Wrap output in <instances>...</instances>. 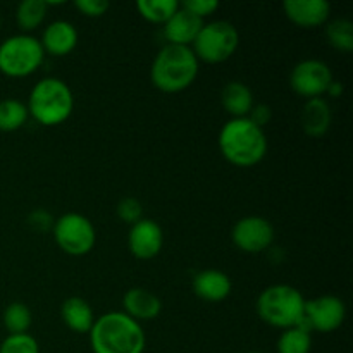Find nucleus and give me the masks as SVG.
Here are the masks:
<instances>
[{
    "instance_id": "nucleus-1",
    "label": "nucleus",
    "mask_w": 353,
    "mask_h": 353,
    "mask_svg": "<svg viewBox=\"0 0 353 353\" xmlns=\"http://www.w3.org/2000/svg\"><path fill=\"white\" fill-rule=\"evenodd\" d=\"M93 353H143L147 336L140 323L124 312H107L90 330Z\"/></svg>"
},
{
    "instance_id": "nucleus-2",
    "label": "nucleus",
    "mask_w": 353,
    "mask_h": 353,
    "mask_svg": "<svg viewBox=\"0 0 353 353\" xmlns=\"http://www.w3.org/2000/svg\"><path fill=\"white\" fill-rule=\"evenodd\" d=\"M219 150L230 164L254 168L268 154V137L248 117L231 119L219 133Z\"/></svg>"
},
{
    "instance_id": "nucleus-3",
    "label": "nucleus",
    "mask_w": 353,
    "mask_h": 353,
    "mask_svg": "<svg viewBox=\"0 0 353 353\" xmlns=\"http://www.w3.org/2000/svg\"><path fill=\"white\" fill-rule=\"evenodd\" d=\"M199 64L192 47L168 43L155 55L150 71L152 83L164 93L183 92L199 76Z\"/></svg>"
},
{
    "instance_id": "nucleus-4",
    "label": "nucleus",
    "mask_w": 353,
    "mask_h": 353,
    "mask_svg": "<svg viewBox=\"0 0 353 353\" xmlns=\"http://www.w3.org/2000/svg\"><path fill=\"white\" fill-rule=\"evenodd\" d=\"M26 107L28 114L41 126H59L72 114L74 97L65 81L43 78L31 90Z\"/></svg>"
},
{
    "instance_id": "nucleus-5",
    "label": "nucleus",
    "mask_w": 353,
    "mask_h": 353,
    "mask_svg": "<svg viewBox=\"0 0 353 353\" xmlns=\"http://www.w3.org/2000/svg\"><path fill=\"white\" fill-rule=\"evenodd\" d=\"M305 299L290 285L268 286L257 299V314L265 324L279 330L300 326L303 323Z\"/></svg>"
},
{
    "instance_id": "nucleus-6",
    "label": "nucleus",
    "mask_w": 353,
    "mask_h": 353,
    "mask_svg": "<svg viewBox=\"0 0 353 353\" xmlns=\"http://www.w3.org/2000/svg\"><path fill=\"white\" fill-rule=\"evenodd\" d=\"M45 52L31 34H14L0 43V72L9 78H26L41 65Z\"/></svg>"
},
{
    "instance_id": "nucleus-7",
    "label": "nucleus",
    "mask_w": 353,
    "mask_h": 353,
    "mask_svg": "<svg viewBox=\"0 0 353 353\" xmlns=\"http://www.w3.org/2000/svg\"><path fill=\"white\" fill-rule=\"evenodd\" d=\"M240 45L238 30L228 21H212L203 24L199 37L193 41V54L196 59L209 64H221L233 57Z\"/></svg>"
},
{
    "instance_id": "nucleus-8",
    "label": "nucleus",
    "mask_w": 353,
    "mask_h": 353,
    "mask_svg": "<svg viewBox=\"0 0 353 353\" xmlns=\"http://www.w3.org/2000/svg\"><path fill=\"white\" fill-rule=\"evenodd\" d=\"M52 231H54L55 243L68 255L81 257V255L92 252L95 247V228H93L92 221L83 214H64L57 221H54Z\"/></svg>"
},
{
    "instance_id": "nucleus-9",
    "label": "nucleus",
    "mask_w": 353,
    "mask_h": 353,
    "mask_svg": "<svg viewBox=\"0 0 353 353\" xmlns=\"http://www.w3.org/2000/svg\"><path fill=\"white\" fill-rule=\"evenodd\" d=\"M333 81L330 65L319 59L300 61L290 74V85L293 92L307 100L321 99Z\"/></svg>"
},
{
    "instance_id": "nucleus-10",
    "label": "nucleus",
    "mask_w": 353,
    "mask_h": 353,
    "mask_svg": "<svg viewBox=\"0 0 353 353\" xmlns=\"http://www.w3.org/2000/svg\"><path fill=\"white\" fill-rule=\"evenodd\" d=\"M347 317V307L343 300L334 295H323L314 300H305L303 323L309 331L333 333L340 330Z\"/></svg>"
},
{
    "instance_id": "nucleus-11",
    "label": "nucleus",
    "mask_w": 353,
    "mask_h": 353,
    "mask_svg": "<svg viewBox=\"0 0 353 353\" xmlns=\"http://www.w3.org/2000/svg\"><path fill=\"white\" fill-rule=\"evenodd\" d=\"M233 243L247 254H261L274 241V228L265 217L247 216L233 228Z\"/></svg>"
},
{
    "instance_id": "nucleus-12",
    "label": "nucleus",
    "mask_w": 353,
    "mask_h": 353,
    "mask_svg": "<svg viewBox=\"0 0 353 353\" xmlns=\"http://www.w3.org/2000/svg\"><path fill=\"white\" fill-rule=\"evenodd\" d=\"M164 245L162 228L152 219H141L130 228L128 233V248L140 261H150L157 257Z\"/></svg>"
},
{
    "instance_id": "nucleus-13",
    "label": "nucleus",
    "mask_w": 353,
    "mask_h": 353,
    "mask_svg": "<svg viewBox=\"0 0 353 353\" xmlns=\"http://www.w3.org/2000/svg\"><path fill=\"white\" fill-rule=\"evenodd\" d=\"M283 9L293 24L305 30L326 24L331 14V6L326 0H286Z\"/></svg>"
},
{
    "instance_id": "nucleus-14",
    "label": "nucleus",
    "mask_w": 353,
    "mask_h": 353,
    "mask_svg": "<svg viewBox=\"0 0 353 353\" xmlns=\"http://www.w3.org/2000/svg\"><path fill=\"white\" fill-rule=\"evenodd\" d=\"M203 26V19L193 16L192 12L179 9L172 14L171 19L164 24V37L169 45H181V47H190L193 45L195 38L199 37L200 30Z\"/></svg>"
},
{
    "instance_id": "nucleus-15",
    "label": "nucleus",
    "mask_w": 353,
    "mask_h": 353,
    "mask_svg": "<svg viewBox=\"0 0 353 353\" xmlns=\"http://www.w3.org/2000/svg\"><path fill=\"white\" fill-rule=\"evenodd\" d=\"M40 43L43 52L55 57H64L78 45V31L69 21H54L45 28Z\"/></svg>"
},
{
    "instance_id": "nucleus-16",
    "label": "nucleus",
    "mask_w": 353,
    "mask_h": 353,
    "mask_svg": "<svg viewBox=\"0 0 353 353\" xmlns=\"http://www.w3.org/2000/svg\"><path fill=\"white\" fill-rule=\"evenodd\" d=\"M231 279L226 272L217 269H205L193 278V292L205 302H223L231 293Z\"/></svg>"
},
{
    "instance_id": "nucleus-17",
    "label": "nucleus",
    "mask_w": 353,
    "mask_h": 353,
    "mask_svg": "<svg viewBox=\"0 0 353 353\" xmlns=\"http://www.w3.org/2000/svg\"><path fill=\"white\" fill-rule=\"evenodd\" d=\"M124 314L134 319L137 323L141 321H154L161 314L162 302L155 293L145 288L128 290L123 299Z\"/></svg>"
},
{
    "instance_id": "nucleus-18",
    "label": "nucleus",
    "mask_w": 353,
    "mask_h": 353,
    "mask_svg": "<svg viewBox=\"0 0 353 353\" xmlns=\"http://www.w3.org/2000/svg\"><path fill=\"white\" fill-rule=\"evenodd\" d=\"M333 121L331 107L326 100L310 99L303 105L302 114H300V123H302L303 131L312 138H321L327 133Z\"/></svg>"
},
{
    "instance_id": "nucleus-19",
    "label": "nucleus",
    "mask_w": 353,
    "mask_h": 353,
    "mask_svg": "<svg viewBox=\"0 0 353 353\" xmlns=\"http://www.w3.org/2000/svg\"><path fill=\"white\" fill-rule=\"evenodd\" d=\"M61 317L69 330L79 334L90 333L93 323H95L92 305L79 296H71L62 303Z\"/></svg>"
},
{
    "instance_id": "nucleus-20",
    "label": "nucleus",
    "mask_w": 353,
    "mask_h": 353,
    "mask_svg": "<svg viewBox=\"0 0 353 353\" xmlns=\"http://www.w3.org/2000/svg\"><path fill=\"white\" fill-rule=\"evenodd\" d=\"M221 103H223L224 110L230 116H233V119L247 117L250 114L252 107L255 105L254 93H252V90L245 83L231 81L223 88Z\"/></svg>"
},
{
    "instance_id": "nucleus-21",
    "label": "nucleus",
    "mask_w": 353,
    "mask_h": 353,
    "mask_svg": "<svg viewBox=\"0 0 353 353\" xmlns=\"http://www.w3.org/2000/svg\"><path fill=\"white\" fill-rule=\"evenodd\" d=\"M28 117V107L17 99H6L0 100V131H16L26 124Z\"/></svg>"
},
{
    "instance_id": "nucleus-22",
    "label": "nucleus",
    "mask_w": 353,
    "mask_h": 353,
    "mask_svg": "<svg viewBox=\"0 0 353 353\" xmlns=\"http://www.w3.org/2000/svg\"><path fill=\"white\" fill-rule=\"evenodd\" d=\"M278 353H310L312 336L305 326H295L285 330L278 340Z\"/></svg>"
},
{
    "instance_id": "nucleus-23",
    "label": "nucleus",
    "mask_w": 353,
    "mask_h": 353,
    "mask_svg": "<svg viewBox=\"0 0 353 353\" xmlns=\"http://www.w3.org/2000/svg\"><path fill=\"white\" fill-rule=\"evenodd\" d=\"M137 9L143 19L154 24H165L172 17V14L179 9V2L176 0H140L137 2Z\"/></svg>"
},
{
    "instance_id": "nucleus-24",
    "label": "nucleus",
    "mask_w": 353,
    "mask_h": 353,
    "mask_svg": "<svg viewBox=\"0 0 353 353\" xmlns=\"http://www.w3.org/2000/svg\"><path fill=\"white\" fill-rule=\"evenodd\" d=\"M47 2L45 0H24L17 6L16 21L23 31H33L43 23L47 16Z\"/></svg>"
},
{
    "instance_id": "nucleus-25",
    "label": "nucleus",
    "mask_w": 353,
    "mask_h": 353,
    "mask_svg": "<svg viewBox=\"0 0 353 353\" xmlns=\"http://www.w3.org/2000/svg\"><path fill=\"white\" fill-rule=\"evenodd\" d=\"M3 326L9 334H26L33 323V316L26 303L14 302L3 310Z\"/></svg>"
},
{
    "instance_id": "nucleus-26",
    "label": "nucleus",
    "mask_w": 353,
    "mask_h": 353,
    "mask_svg": "<svg viewBox=\"0 0 353 353\" xmlns=\"http://www.w3.org/2000/svg\"><path fill=\"white\" fill-rule=\"evenodd\" d=\"M326 37L331 47L341 52H350L353 48V24L348 19H334L327 24Z\"/></svg>"
},
{
    "instance_id": "nucleus-27",
    "label": "nucleus",
    "mask_w": 353,
    "mask_h": 353,
    "mask_svg": "<svg viewBox=\"0 0 353 353\" xmlns=\"http://www.w3.org/2000/svg\"><path fill=\"white\" fill-rule=\"evenodd\" d=\"M0 353H40V347L31 334H9L0 345Z\"/></svg>"
},
{
    "instance_id": "nucleus-28",
    "label": "nucleus",
    "mask_w": 353,
    "mask_h": 353,
    "mask_svg": "<svg viewBox=\"0 0 353 353\" xmlns=\"http://www.w3.org/2000/svg\"><path fill=\"white\" fill-rule=\"evenodd\" d=\"M117 216H119L121 221L133 226L138 221L143 219V205L134 196H126V199L117 203Z\"/></svg>"
},
{
    "instance_id": "nucleus-29",
    "label": "nucleus",
    "mask_w": 353,
    "mask_h": 353,
    "mask_svg": "<svg viewBox=\"0 0 353 353\" xmlns=\"http://www.w3.org/2000/svg\"><path fill=\"white\" fill-rule=\"evenodd\" d=\"M179 6L185 10H188V12H192L193 16L200 17V19L210 16V14H214L219 9V2H216V0H186V2L179 3Z\"/></svg>"
},
{
    "instance_id": "nucleus-30",
    "label": "nucleus",
    "mask_w": 353,
    "mask_h": 353,
    "mask_svg": "<svg viewBox=\"0 0 353 353\" xmlns=\"http://www.w3.org/2000/svg\"><path fill=\"white\" fill-rule=\"evenodd\" d=\"M74 7L86 17H100L109 10L107 0H76Z\"/></svg>"
},
{
    "instance_id": "nucleus-31",
    "label": "nucleus",
    "mask_w": 353,
    "mask_h": 353,
    "mask_svg": "<svg viewBox=\"0 0 353 353\" xmlns=\"http://www.w3.org/2000/svg\"><path fill=\"white\" fill-rule=\"evenodd\" d=\"M28 224H30L34 231L45 233V231L52 230V226H54V217H52L47 210L38 209L30 214V217H28Z\"/></svg>"
},
{
    "instance_id": "nucleus-32",
    "label": "nucleus",
    "mask_w": 353,
    "mask_h": 353,
    "mask_svg": "<svg viewBox=\"0 0 353 353\" xmlns=\"http://www.w3.org/2000/svg\"><path fill=\"white\" fill-rule=\"evenodd\" d=\"M247 117L252 121V123L257 124L259 128H262V130H264L265 124L271 121L272 110H271V107L265 105V103H255V105L252 107L250 114H248Z\"/></svg>"
},
{
    "instance_id": "nucleus-33",
    "label": "nucleus",
    "mask_w": 353,
    "mask_h": 353,
    "mask_svg": "<svg viewBox=\"0 0 353 353\" xmlns=\"http://www.w3.org/2000/svg\"><path fill=\"white\" fill-rule=\"evenodd\" d=\"M341 92H343V85H341L340 81H333L330 85V88H327L326 93H330L331 97H340Z\"/></svg>"
},
{
    "instance_id": "nucleus-34",
    "label": "nucleus",
    "mask_w": 353,
    "mask_h": 353,
    "mask_svg": "<svg viewBox=\"0 0 353 353\" xmlns=\"http://www.w3.org/2000/svg\"><path fill=\"white\" fill-rule=\"evenodd\" d=\"M248 353H261V352H248Z\"/></svg>"
},
{
    "instance_id": "nucleus-35",
    "label": "nucleus",
    "mask_w": 353,
    "mask_h": 353,
    "mask_svg": "<svg viewBox=\"0 0 353 353\" xmlns=\"http://www.w3.org/2000/svg\"><path fill=\"white\" fill-rule=\"evenodd\" d=\"M0 24H2V19H0Z\"/></svg>"
}]
</instances>
